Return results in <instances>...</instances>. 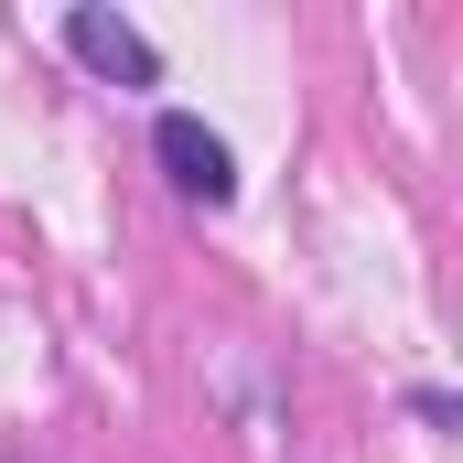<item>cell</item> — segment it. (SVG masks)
<instances>
[{
  "instance_id": "cell-3",
  "label": "cell",
  "mask_w": 463,
  "mask_h": 463,
  "mask_svg": "<svg viewBox=\"0 0 463 463\" xmlns=\"http://www.w3.org/2000/svg\"><path fill=\"white\" fill-rule=\"evenodd\" d=\"M410 410H420L431 431H453V420H463V399H453V388H410Z\"/></svg>"
},
{
  "instance_id": "cell-1",
  "label": "cell",
  "mask_w": 463,
  "mask_h": 463,
  "mask_svg": "<svg viewBox=\"0 0 463 463\" xmlns=\"http://www.w3.org/2000/svg\"><path fill=\"white\" fill-rule=\"evenodd\" d=\"M151 151H162L173 194H194V205H237V151H227L194 109H162V118H151Z\"/></svg>"
},
{
  "instance_id": "cell-2",
  "label": "cell",
  "mask_w": 463,
  "mask_h": 463,
  "mask_svg": "<svg viewBox=\"0 0 463 463\" xmlns=\"http://www.w3.org/2000/svg\"><path fill=\"white\" fill-rule=\"evenodd\" d=\"M65 43H76V65H98L109 87H151V76H162V54H151L118 11H98V0H87V11H65Z\"/></svg>"
}]
</instances>
